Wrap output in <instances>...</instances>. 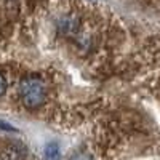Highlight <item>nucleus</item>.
<instances>
[{
	"instance_id": "obj_1",
	"label": "nucleus",
	"mask_w": 160,
	"mask_h": 160,
	"mask_svg": "<svg viewBox=\"0 0 160 160\" xmlns=\"http://www.w3.org/2000/svg\"><path fill=\"white\" fill-rule=\"evenodd\" d=\"M19 95H21L22 104L28 109H37L47 99L45 82L38 77H26L24 80H21Z\"/></svg>"
},
{
	"instance_id": "obj_2",
	"label": "nucleus",
	"mask_w": 160,
	"mask_h": 160,
	"mask_svg": "<svg viewBox=\"0 0 160 160\" xmlns=\"http://www.w3.org/2000/svg\"><path fill=\"white\" fill-rule=\"evenodd\" d=\"M58 28L64 35H75L80 29V21L74 15H66V16L59 18Z\"/></svg>"
},
{
	"instance_id": "obj_3",
	"label": "nucleus",
	"mask_w": 160,
	"mask_h": 160,
	"mask_svg": "<svg viewBox=\"0 0 160 160\" xmlns=\"http://www.w3.org/2000/svg\"><path fill=\"white\" fill-rule=\"evenodd\" d=\"M61 152H59V146L56 142H50L45 148V160H59Z\"/></svg>"
},
{
	"instance_id": "obj_4",
	"label": "nucleus",
	"mask_w": 160,
	"mask_h": 160,
	"mask_svg": "<svg viewBox=\"0 0 160 160\" xmlns=\"http://www.w3.org/2000/svg\"><path fill=\"white\" fill-rule=\"evenodd\" d=\"M0 160H19V154L16 149H5L2 154H0Z\"/></svg>"
},
{
	"instance_id": "obj_5",
	"label": "nucleus",
	"mask_w": 160,
	"mask_h": 160,
	"mask_svg": "<svg viewBox=\"0 0 160 160\" xmlns=\"http://www.w3.org/2000/svg\"><path fill=\"white\" fill-rule=\"evenodd\" d=\"M0 130L2 131H16L15 127H11L8 122H3V120H0Z\"/></svg>"
},
{
	"instance_id": "obj_6",
	"label": "nucleus",
	"mask_w": 160,
	"mask_h": 160,
	"mask_svg": "<svg viewBox=\"0 0 160 160\" xmlns=\"http://www.w3.org/2000/svg\"><path fill=\"white\" fill-rule=\"evenodd\" d=\"M71 160H93L88 154H85V152H78V154H75Z\"/></svg>"
},
{
	"instance_id": "obj_7",
	"label": "nucleus",
	"mask_w": 160,
	"mask_h": 160,
	"mask_svg": "<svg viewBox=\"0 0 160 160\" xmlns=\"http://www.w3.org/2000/svg\"><path fill=\"white\" fill-rule=\"evenodd\" d=\"M5 88H7V82H5V77L0 74V96L5 93Z\"/></svg>"
}]
</instances>
